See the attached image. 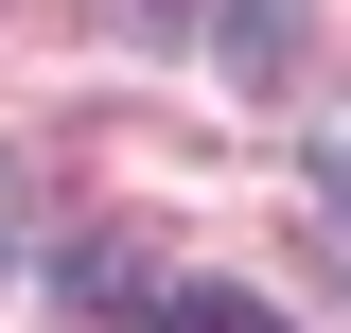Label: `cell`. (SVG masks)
<instances>
[{
  "label": "cell",
  "instance_id": "cell-2",
  "mask_svg": "<svg viewBox=\"0 0 351 333\" xmlns=\"http://www.w3.org/2000/svg\"><path fill=\"white\" fill-rule=\"evenodd\" d=\"M0 281H18V175H0Z\"/></svg>",
  "mask_w": 351,
  "mask_h": 333
},
{
  "label": "cell",
  "instance_id": "cell-1",
  "mask_svg": "<svg viewBox=\"0 0 351 333\" xmlns=\"http://www.w3.org/2000/svg\"><path fill=\"white\" fill-rule=\"evenodd\" d=\"M141 333H281V316H263L246 281H176V298H158V316H141Z\"/></svg>",
  "mask_w": 351,
  "mask_h": 333
}]
</instances>
